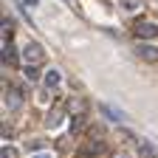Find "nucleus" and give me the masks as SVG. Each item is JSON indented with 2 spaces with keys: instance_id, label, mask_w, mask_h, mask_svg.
<instances>
[{
  "instance_id": "nucleus-1",
  "label": "nucleus",
  "mask_w": 158,
  "mask_h": 158,
  "mask_svg": "<svg viewBox=\"0 0 158 158\" xmlns=\"http://www.w3.org/2000/svg\"><path fill=\"white\" fill-rule=\"evenodd\" d=\"M20 54H23V62H28V65L43 62V56H45V51H43L40 43H26L23 48H20Z\"/></svg>"
},
{
  "instance_id": "nucleus-2",
  "label": "nucleus",
  "mask_w": 158,
  "mask_h": 158,
  "mask_svg": "<svg viewBox=\"0 0 158 158\" xmlns=\"http://www.w3.org/2000/svg\"><path fill=\"white\" fill-rule=\"evenodd\" d=\"M152 37H158L155 23H135V40H152Z\"/></svg>"
},
{
  "instance_id": "nucleus-3",
  "label": "nucleus",
  "mask_w": 158,
  "mask_h": 158,
  "mask_svg": "<svg viewBox=\"0 0 158 158\" xmlns=\"http://www.w3.org/2000/svg\"><path fill=\"white\" fill-rule=\"evenodd\" d=\"M135 54L141 56V59H147V62H155V59H158V45H141V43H138L135 45Z\"/></svg>"
},
{
  "instance_id": "nucleus-4",
  "label": "nucleus",
  "mask_w": 158,
  "mask_h": 158,
  "mask_svg": "<svg viewBox=\"0 0 158 158\" xmlns=\"http://www.w3.org/2000/svg\"><path fill=\"white\" fill-rule=\"evenodd\" d=\"M6 105H9V110H11V113H17V110H20L23 99H20V90H17V88H11V90L6 93Z\"/></svg>"
},
{
  "instance_id": "nucleus-5",
  "label": "nucleus",
  "mask_w": 158,
  "mask_h": 158,
  "mask_svg": "<svg viewBox=\"0 0 158 158\" xmlns=\"http://www.w3.org/2000/svg\"><path fill=\"white\" fill-rule=\"evenodd\" d=\"M99 110H102V113L110 118V122H124V113L118 110V107H110V105H105V102H102V105H99Z\"/></svg>"
},
{
  "instance_id": "nucleus-6",
  "label": "nucleus",
  "mask_w": 158,
  "mask_h": 158,
  "mask_svg": "<svg viewBox=\"0 0 158 158\" xmlns=\"http://www.w3.org/2000/svg\"><path fill=\"white\" fill-rule=\"evenodd\" d=\"M138 158H158V150L150 141H138Z\"/></svg>"
},
{
  "instance_id": "nucleus-7",
  "label": "nucleus",
  "mask_w": 158,
  "mask_h": 158,
  "mask_svg": "<svg viewBox=\"0 0 158 158\" xmlns=\"http://www.w3.org/2000/svg\"><path fill=\"white\" fill-rule=\"evenodd\" d=\"M3 56H6L9 65H17V51H14V45H11L9 37H6V43H3Z\"/></svg>"
},
{
  "instance_id": "nucleus-8",
  "label": "nucleus",
  "mask_w": 158,
  "mask_h": 158,
  "mask_svg": "<svg viewBox=\"0 0 158 158\" xmlns=\"http://www.w3.org/2000/svg\"><path fill=\"white\" fill-rule=\"evenodd\" d=\"M59 79H62V76H59V71L51 68V71L43 76V82H45V88H56V85H59Z\"/></svg>"
},
{
  "instance_id": "nucleus-9",
  "label": "nucleus",
  "mask_w": 158,
  "mask_h": 158,
  "mask_svg": "<svg viewBox=\"0 0 158 158\" xmlns=\"http://www.w3.org/2000/svg\"><path fill=\"white\" fill-rule=\"evenodd\" d=\"M62 118H65V116H62V110H54V113L48 116V122H45V124H48V130L59 127V124H62Z\"/></svg>"
},
{
  "instance_id": "nucleus-10",
  "label": "nucleus",
  "mask_w": 158,
  "mask_h": 158,
  "mask_svg": "<svg viewBox=\"0 0 158 158\" xmlns=\"http://www.w3.org/2000/svg\"><path fill=\"white\" fill-rule=\"evenodd\" d=\"M82 127H85V116H82V113H76V116H73V122H71V135H76Z\"/></svg>"
},
{
  "instance_id": "nucleus-11",
  "label": "nucleus",
  "mask_w": 158,
  "mask_h": 158,
  "mask_svg": "<svg viewBox=\"0 0 158 158\" xmlns=\"http://www.w3.org/2000/svg\"><path fill=\"white\" fill-rule=\"evenodd\" d=\"M122 6H124L127 11H135L138 6H141V0H122Z\"/></svg>"
},
{
  "instance_id": "nucleus-12",
  "label": "nucleus",
  "mask_w": 158,
  "mask_h": 158,
  "mask_svg": "<svg viewBox=\"0 0 158 158\" xmlns=\"http://www.w3.org/2000/svg\"><path fill=\"white\" fill-rule=\"evenodd\" d=\"M26 79H40V71L34 65H26Z\"/></svg>"
},
{
  "instance_id": "nucleus-13",
  "label": "nucleus",
  "mask_w": 158,
  "mask_h": 158,
  "mask_svg": "<svg viewBox=\"0 0 158 158\" xmlns=\"http://www.w3.org/2000/svg\"><path fill=\"white\" fill-rule=\"evenodd\" d=\"M3 158H17V150L6 144V147H3Z\"/></svg>"
},
{
  "instance_id": "nucleus-14",
  "label": "nucleus",
  "mask_w": 158,
  "mask_h": 158,
  "mask_svg": "<svg viewBox=\"0 0 158 158\" xmlns=\"http://www.w3.org/2000/svg\"><path fill=\"white\" fill-rule=\"evenodd\" d=\"M26 6H28V9H34V6H40V0H26Z\"/></svg>"
},
{
  "instance_id": "nucleus-15",
  "label": "nucleus",
  "mask_w": 158,
  "mask_h": 158,
  "mask_svg": "<svg viewBox=\"0 0 158 158\" xmlns=\"http://www.w3.org/2000/svg\"><path fill=\"white\" fill-rule=\"evenodd\" d=\"M34 158H54V155H51V152H37Z\"/></svg>"
},
{
  "instance_id": "nucleus-16",
  "label": "nucleus",
  "mask_w": 158,
  "mask_h": 158,
  "mask_svg": "<svg viewBox=\"0 0 158 158\" xmlns=\"http://www.w3.org/2000/svg\"><path fill=\"white\" fill-rule=\"evenodd\" d=\"M116 158H130V155H127V152H118V155H116Z\"/></svg>"
},
{
  "instance_id": "nucleus-17",
  "label": "nucleus",
  "mask_w": 158,
  "mask_h": 158,
  "mask_svg": "<svg viewBox=\"0 0 158 158\" xmlns=\"http://www.w3.org/2000/svg\"><path fill=\"white\" fill-rule=\"evenodd\" d=\"M65 3H68V6H73V3H76V0H65Z\"/></svg>"
}]
</instances>
